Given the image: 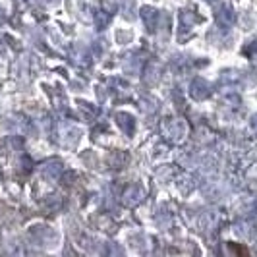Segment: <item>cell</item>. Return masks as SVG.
Returning <instances> with one entry per match:
<instances>
[{"mask_svg": "<svg viewBox=\"0 0 257 257\" xmlns=\"http://www.w3.org/2000/svg\"><path fill=\"white\" fill-rule=\"evenodd\" d=\"M190 93L195 101H203L211 95V89H209V83L201 77H195L192 81V87H190Z\"/></svg>", "mask_w": 257, "mask_h": 257, "instance_id": "1", "label": "cell"}, {"mask_svg": "<svg viewBox=\"0 0 257 257\" xmlns=\"http://www.w3.org/2000/svg\"><path fill=\"white\" fill-rule=\"evenodd\" d=\"M217 24H219L220 27H230L232 24H234V12H232L230 6H220L219 12H217Z\"/></svg>", "mask_w": 257, "mask_h": 257, "instance_id": "2", "label": "cell"}, {"mask_svg": "<svg viewBox=\"0 0 257 257\" xmlns=\"http://www.w3.org/2000/svg\"><path fill=\"white\" fill-rule=\"evenodd\" d=\"M142 18H143V22H145V26H147V29L155 31V27H157V20H159V12H157L155 8H151V6H143Z\"/></svg>", "mask_w": 257, "mask_h": 257, "instance_id": "3", "label": "cell"}, {"mask_svg": "<svg viewBox=\"0 0 257 257\" xmlns=\"http://www.w3.org/2000/svg\"><path fill=\"white\" fill-rule=\"evenodd\" d=\"M116 124L124 130L126 134H134L136 122H134V116L128 114V112H118V114H116Z\"/></svg>", "mask_w": 257, "mask_h": 257, "instance_id": "4", "label": "cell"}, {"mask_svg": "<svg viewBox=\"0 0 257 257\" xmlns=\"http://www.w3.org/2000/svg\"><path fill=\"white\" fill-rule=\"evenodd\" d=\"M180 24H182V27L190 29V27L195 26V16L190 14V12H182L180 14Z\"/></svg>", "mask_w": 257, "mask_h": 257, "instance_id": "5", "label": "cell"}, {"mask_svg": "<svg viewBox=\"0 0 257 257\" xmlns=\"http://www.w3.org/2000/svg\"><path fill=\"white\" fill-rule=\"evenodd\" d=\"M172 128H174V134H170L172 140H178L184 136V124L182 122H172Z\"/></svg>", "mask_w": 257, "mask_h": 257, "instance_id": "6", "label": "cell"}, {"mask_svg": "<svg viewBox=\"0 0 257 257\" xmlns=\"http://www.w3.org/2000/svg\"><path fill=\"white\" fill-rule=\"evenodd\" d=\"M108 22H110V18L106 14H97V26L99 27H104Z\"/></svg>", "mask_w": 257, "mask_h": 257, "instance_id": "7", "label": "cell"}, {"mask_svg": "<svg viewBox=\"0 0 257 257\" xmlns=\"http://www.w3.org/2000/svg\"><path fill=\"white\" fill-rule=\"evenodd\" d=\"M60 170H62V168H60V163H52V165H49V168H47V172H51L52 176H56Z\"/></svg>", "mask_w": 257, "mask_h": 257, "instance_id": "8", "label": "cell"}, {"mask_svg": "<svg viewBox=\"0 0 257 257\" xmlns=\"http://www.w3.org/2000/svg\"><path fill=\"white\" fill-rule=\"evenodd\" d=\"M251 128H253L257 132V114L253 116V118H251Z\"/></svg>", "mask_w": 257, "mask_h": 257, "instance_id": "9", "label": "cell"}, {"mask_svg": "<svg viewBox=\"0 0 257 257\" xmlns=\"http://www.w3.org/2000/svg\"><path fill=\"white\" fill-rule=\"evenodd\" d=\"M207 2H215V0H207Z\"/></svg>", "mask_w": 257, "mask_h": 257, "instance_id": "10", "label": "cell"}]
</instances>
